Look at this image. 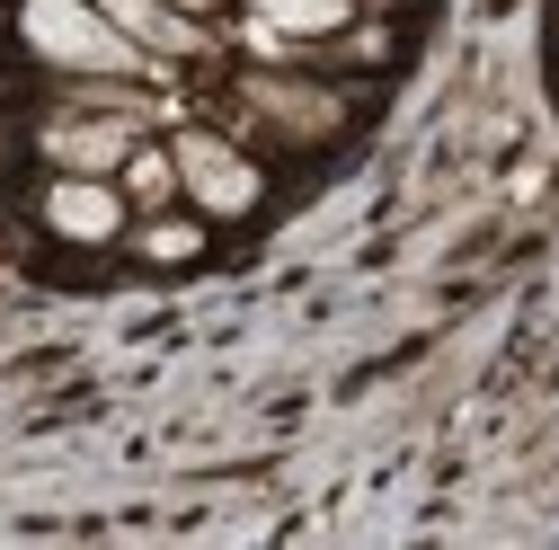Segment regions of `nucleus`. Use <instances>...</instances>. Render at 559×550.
<instances>
[{
	"instance_id": "nucleus-1",
	"label": "nucleus",
	"mask_w": 559,
	"mask_h": 550,
	"mask_svg": "<svg viewBox=\"0 0 559 550\" xmlns=\"http://www.w3.org/2000/svg\"><path fill=\"white\" fill-rule=\"evenodd\" d=\"M27 45L62 72H133V36L98 10V0H27Z\"/></svg>"
},
{
	"instance_id": "nucleus-2",
	"label": "nucleus",
	"mask_w": 559,
	"mask_h": 550,
	"mask_svg": "<svg viewBox=\"0 0 559 550\" xmlns=\"http://www.w3.org/2000/svg\"><path fill=\"white\" fill-rule=\"evenodd\" d=\"M178 178L195 187L204 214H249V195H258L249 160H240V152H223L214 133H187V143H178Z\"/></svg>"
},
{
	"instance_id": "nucleus-3",
	"label": "nucleus",
	"mask_w": 559,
	"mask_h": 550,
	"mask_svg": "<svg viewBox=\"0 0 559 550\" xmlns=\"http://www.w3.org/2000/svg\"><path fill=\"white\" fill-rule=\"evenodd\" d=\"M116 214H124V204H116L98 178H62V187L45 195V223H53L62 240H107V231H116Z\"/></svg>"
},
{
	"instance_id": "nucleus-4",
	"label": "nucleus",
	"mask_w": 559,
	"mask_h": 550,
	"mask_svg": "<svg viewBox=\"0 0 559 550\" xmlns=\"http://www.w3.org/2000/svg\"><path fill=\"white\" fill-rule=\"evenodd\" d=\"M98 10L124 27V36H143V45H160V53H195V27L178 19V10H160V0H98Z\"/></svg>"
},
{
	"instance_id": "nucleus-5",
	"label": "nucleus",
	"mask_w": 559,
	"mask_h": 550,
	"mask_svg": "<svg viewBox=\"0 0 559 550\" xmlns=\"http://www.w3.org/2000/svg\"><path fill=\"white\" fill-rule=\"evenodd\" d=\"M258 19L275 36H329V27H346V0H258Z\"/></svg>"
},
{
	"instance_id": "nucleus-6",
	"label": "nucleus",
	"mask_w": 559,
	"mask_h": 550,
	"mask_svg": "<svg viewBox=\"0 0 559 550\" xmlns=\"http://www.w3.org/2000/svg\"><path fill=\"white\" fill-rule=\"evenodd\" d=\"M53 160H72V169H116V160H124V133H116V124H62V133H53Z\"/></svg>"
},
{
	"instance_id": "nucleus-7",
	"label": "nucleus",
	"mask_w": 559,
	"mask_h": 550,
	"mask_svg": "<svg viewBox=\"0 0 559 550\" xmlns=\"http://www.w3.org/2000/svg\"><path fill=\"white\" fill-rule=\"evenodd\" d=\"M124 178H133V195H152V204H160V195L178 187V160H160V152H143V160H133Z\"/></svg>"
},
{
	"instance_id": "nucleus-8",
	"label": "nucleus",
	"mask_w": 559,
	"mask_h": 550,
	"mask_svg": "<svg viewBox=\"0 0 559 550\" xmlns=\"http://www.w3.org/2000/svg\"><path fill=\"white\" fill-rule=\"evenodd\" d=\"M143 249H152V258H187V249H195V231H187V223H152V240H143Z\"/></svg>"
}]
</instances>
